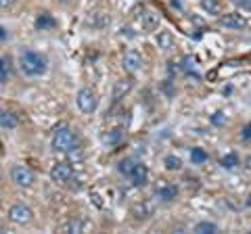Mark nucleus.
Here are the masks:
<instances>
[{
  "mask_svg": "<svg viewBox=\"0 0 251 234\" xmlns=\"http://www.w3.org/2000/svg\"><path fill=\"white\" fill-rule=\"evenodd\" d=\"M191 159H193V163H205L207 161V153L203 149H193L191 151Z\"/></svg>",
  "mask_w": 251,
  "mask_h": 234,
  "instance_id": "nucleus-25",
  "label": "nucleus"
},
{
  "mask_svg": "<svg viewBox=\"0 0 251 234\" xmlns=\"http://www.w3.org/2000/svg\"><path fill=\"white\" fill-rule=\"evenodd\" d=\"M220 165L226 167V169L237 167V165H239V157H237V153H228L226 157H222V161H220Z\"/></svg>",
  "mask_w": 251,
  "mask_h": 234,
  "instance_id": "nucleus-23",
  "label": "nucleus"
},
{
  "mask_svg": "<svg viewBox=\"0 0 251 234\" xmlns=\"http://www.w3.org/2000/svg\"><path fill=\"white\" fill-rule=\"evenodd\" d=\"M237 6L243 11H251V0H237Z\"/></svg>",
  "mask_w": 251,
  "mask_h": 234,
  "instance_id": "nucleus-28",
  "label": "nucleus"
},
{
  "mask_svg": "<svg viewBox=\"0 0 251 234\" xmlns=\"http://www.w3.org/2000/svg\"><path fill=\"white\" fill-rule=\"evenodd\" d=\"M155 194H157V199H161V201H174L178 197V188L174 184H170L166 180H159V184H157V188H155Z\"/></svg>",
  "mask_w": 251,
  "mask_h": 234,
  "instance_id": "nucleus-9",
  "label": "nucleus"
},
{
  "mask_svg": "<svg viewBox=\"0 0 251 234\" xmlns=\"http://www.w3.org/2000/svg\"><path fill=\"white\" fill-rule=\"evenodd\" d=\"M0 126H2V130H13V128H17V117H15L11 111H4L0 113Z\"/></svg>",
  "mask_w": 251,
  "mask_h": 234,
  "instance_id": "nucleus-17",
  "label": "nucleus"
},
{
  "mask_svg": "<svg viewBox=\"0 0 251 234\" xmlns=\"http://www.w3.org/2000/svg\"><path fill=\"white\" fill-rule=\"evenodd\" d=\"M124 140V130L122 128H111L107 132V134L103 136V142L109 144V146H115V144H120Z\"/></svg>",
  "mask_w": 251,
  "mask_h": 234,
  "instance_id": "nucleus-15",
  "label": "nucleus"
},
{
  "mask_svg": "<svg viewBox=\"0 0 251 234\" xmlns=\"http://www.w3.org/2000/svg\"><path fill=\"white\" fill-rule=\"evenodd\" d=\"M59 2H69V0H59Z\"/></svg>",
  "mask_w": 251,
  "mask_h": 234,
  "instance_id": "nucleus-32",
  "label": "nucleus"
},
{
  "mask_svg": "<svg viewBox=\"0 0 251 234\" xmlns=\"http://www.w3.org/2000/svg\"><path fill=\"white\" fill-rule=\"evenodd\" d=\"M19 65H21V71L25 73V75L36 77V75H42L46 71V65H49V61H46L44 54L25 48V50L19 52Z\"/></svg>",
  "mask_w": 251,
  "mask_h": 234,
  "instance_id": "nucleus-1",
  "label": "nucleus"
},
{
  "mask_svg": "<svg viewBox=\"0 0 251 234\" xmlns=\"http://www.w3.org/2000/svg\"><path fill=\"white\" fill-rule=\"evenodd\" d=\"M88 23H90L92 27H107L109 23H111V19H109V15H105V13L97 11V13H90Z\"/></svg>",
  "mask_w": 251,
  "mask_h": 234,
  "instance_id": "nucleus-16",
  "label": "nucleus"
},
{
  "mask_svg": "<svg viewBox=\"0 0 251 234\" xmlns=\"http://www.w3.org/2000/svg\"><path fill=\"white\" fill-rule=\"evenodd\" d=\"M241 140H251V123H247L245 128H243V132H241Z\"/></svg>",
  "mask_w": 251,
  "mask_h": 234,
  "instance_id": "nucleus-27",
  "label": "nucleus"
},
{
  "mask_svg": "<svg viewBox=\"0 0 251 234\" xmlns=\"http://www.w3.org/2000/svg\"><path fill=\"white\" fill-rule=\"evenodd\" d=\"M75 103H77V109H80L82 113L90 115V113L97 111L99 96H97V92H94L92 88H82L80 92H77V96H75Z\"/></svg>",
  "mask_w": 251,
  "mask_h": 234,
  "instance_id": "nucleus-3",
  "label": "nucleus"
},
{
  "mask_svg": "<svg viewBox=\"0 0 251 234\" xmlns=\"http://www.w3.org/2000/svg\"><path fill=\"white\" fill-rule=\"evenodd\" d=\"M157 46H159L161 50H170L172 46H174V36L170 32H159V36H157Z\"/></svg>",
  "mask_w": 251,
  "mask_h": 234,
  "instance_id": "nucleus-20",
  "label": "nucleus"
},
{
  "mask_svg": "<svg viewBox=\"0 0 251 234\" xmlns=\"http://www.w3.org/2000/svg\"><path fill=\"white\" fill-rule=\"evenodd\" d=\"M59 230H61V232H67V234L84 232V230H86V222H84V220H80V217H74V220H69L67 224H63Z\"/></svg>",
  "mask_w": 251,
  "mask_h": 234,
  "instance_id": "nucleus-14",
  "label": "nucleus"
},
{
  "mask_svg": "<svg viewBox=\"0 0 251 234\" xmlns=\"http://www.w3.org/2000/svg\"><path fill=\"white\" fill-rule=\"evenodd\" d=\"M220 27H226V29H243L247 25V19L239 13H226V15H220Z\"/></svg>",
  "mask_w": 251,
  "mask_h": 234,
  "instance_id": "nucleus-7",
  "label": "nucleus"
},
{
  "mask_svg": "<svg viewBox=\"0 0 251 234\" xmlns=\"http://www.w3.org/2000/svg\"><path fill=\"white\" fill-rule=\"evenodd\" d=\"M155 211V205L151 201H138L136 205H132V215L136 217V220H147V217H151Z\"/></svg>",
  "mask_w": 251,
  "mask_h": 234,
  "instance_id": "nucleus-11",
  "label": "nucleus"
},
{
  "mask_svg": "<svg viewBox=\"0 0 251 234\" xmlns=\"http://www.w3.org/2000/svg\"><path fill=\"white\" fill-rule=\"evenodd\" d=\"M0 38H2V42H6V27H0Z\"/></svg>",
  "mask_w": 251,
  "mask_h": 234,
  "instance_id": "nucleus-30",
  "label": "nucleus"
},
{
  "mask_svg": "<svg viewBox=\"0 0 251 234\" xmlns=\"http://www.w3.org/2000/svg\"><path fill=\"white\" fill-rule=\"evenodd\" d=\"M140 25H143V29H147V32H153V29L159 27V15L153 11H143V15H140Z\"/></svg>",
  "mask_w": 251,
  "mask_h": 234,
  "instance_id": "nucleus-13",
  "label": "nucleus"
},
{
  "mask_svg": "<svg viewBox=\"0 0 251 234\" xmlns=\"http://www.w3.org/2000/svg\"><path fill=\"white\" fill-rule=\"evenodd\" d=\"M132 86H134V80L132 77H122L113 84V90H111V100L113 103H120L122 98H126V94H130Z\"/></svg>",
  "mask_w": 251,
  "mask_h": 234,
  "instance_id": "nucleus-8",
  "label": "nucleus"
},
{
  "mask_svg": "<svg viewBox=\"0 0 251 234\" xmlns=\"http://www.w3.org/2000/svg\"><path fill=\"white\" fill-rule=\"evenodd\" d=\"M11 4H15V0H0V6H2V9H6V6H11Z\"/></svg>",
  "mask_w": 251,
  "mask_h": 234,
  "instance_id": "nucleus-29",
  "label": "nucleus"
},
{
  "mask_svg": "<svg viewBox=\"0 0 251 234\" xmlns=\"http://www.w3.org/2000/svg\"><path fill=\"white\" fill-rule=\"evenodd\" d=\"M74 178V167L69 161H57L50 167V180L57 184H67Z\"/></svg>",
  "mask_w": 251,
  "mask_h": 234,
  "instance_id": "nucleus-4",
  "label": "nucleus"
},
{
  "mask_svg": "<svg viewBox=\"0 0 251 234\" xmlns=\"http://www.w3.org/2000/svg\"><path fill=\"white\" fill-rule=\"evenodd\" d=\"M122 65H124V69L128 73H136L140 67H143V57L136 52V50H128L124 54V61H122Z\"/></svg>",
  "mask_w": 251,
  "mask_h": 234,
  "instance_id": "nucleus-10",
  "label": "nucleus"
},
{
  "mask_svg": "<svg viewBox=\"0 0 251 234\" xmlns=\"http://www.w3.org/2000/svg\"><path fill=\"white\" fill-rule=\"evenodd\" d=\"M9 220L13 224L25 226V224H29L31 220H34V211H31L27 205H23V203H17V205H13L9 209Z\"/></svg>",
  "mask_w": 251,
  "mask_h": 234,
  "instance_id": "nucleus-5",
  "label": "nucleus"
},
{
  "mask_svg": "<svg viewBox=\"0 0 251 234\" xmlns=\"http://www.w3.org/2000/svg\"><path fill=\"white\" fill-rule=\"evenodd\" d=\"M9 77H11V59L4 54V57L0 59V84L4 86L9 82Z\"/></svg>",
  "mask_w": 251,
  "mask_h": 234,
  "instance_id": "nucleus-18",
  "label": "nucleus"
},
{
  "mask_svg": "<svg viewBox=\"0 0 251 234\" xmlns=\"http://www.w3.org/2000/svg\"><path fill=\"white\" fill-rule=\"evenodd\" d=\"M11 178H13V182L19 184V186H31L36 180L34 171H31L29 167H25V165H15L11 169Z\"/></svg>",
  "mask_w": 251,
  "mask_h": 234,
  "instance_id": "nucleus-6",
  "label": "nucleus"
},
{
  "mask_svg": "<svg viewBox=\"0 0 251 234\" xmlns=\"http://www.w3.org/2000/svg\"><path fill=\"white\" fill-rule=\"evenodd\" d=\"M132 167H134V161H132V159H124V161L120 163V171H122L124 176H130Z\"/></svg>",
  "mask_w": 251,
  "mask_h": 234,
  "instance_id": "nucleus-26",
  "label": "nucleus"
},
{
  "mask_svg": "<svg viewBox=\"0 0 251 234\" xmlns=\"http://www.w3.org/2000/svg\"><path fill=\"white\" fill-rule=\"evenodd\" d=\"M52 149L57 153H69L77 149V136L67 126H61L52 134Z\"/></svg>",
  "mask_w": 251,
  "mask_h": 234,
  "instance_id": "nucleus-2",
  "label": "nucleus"
},
{
  "mask_svg": "<svg viewBox=\"0 0 251 234\" xmlns=\"http://www.w3.org/2000/svg\"><path fill=\"white\" fill-rule=\"evenodd\" d=\"M245 167H247V169H251V155H249L247 161H245Z\"/></svg>",
  "mask_w": 251,
  "mask_h": 234,
  "instance_id": "nucleus-31",
  "label": "nucleus"
},
{
  "mask_svg": "<svg viewBox=\"0 0 251 234\" xmlns=\"http://www.w3.org/2000/svg\"><path fill=\"white\" fill-rule=\"evenodd\" d=\"M130 182L134 184V186H143L147 184V178H149V169L147 165H143V163H134V167H132L130 171Z\"/></svg>",
  "mask_w": 251,
  "mask_h": 234,
  "instance_id": "nucleus-12",
  "label": "nucleus"
},
{
  "mask_svg": "<svg viewBox=\"0 0 251 234\" xmlns=\"http://www.w3.org/2000/svg\"><path fill=\"white\" fill-rule=\"evenodd\" d=\"M163 165H166L170 171H176V169L182 167V161H180L178 157H174V155H168V157L163 159Z\"/></svg>",
  "mask_w": 251,
  "mask_h": 234,
  "instance_id": "nucleus-24",
  "label": "nucleus"
},
{
  "mask_svg": "<svg viewBox=\"0 0 251 234\" xmlns=\"http://www.w3.org/2000/svg\"><path fill=\"white\" fill-rule=\"evenodd\" d=\"M195 232L197 234H214V232H218V226L214 222H199L195 226Z\"/></svg>",
  "mask_w": 251,
  "mask_h": 234,
  "instance_id": "nucleus-22",
  "label": "nucleus"
},
{
  "mask_svg": "<svg viewBox=\"0 0 251 234\" xmlns=\"http://www.w3.org/2000/svg\"><path fill=\"white\" fill-rule=\"evenodd\" d=\"M54 25H57V23H54V19L50 17L49 13H42V15H38V19H36V27L38 29H52Z\"/></svg>",
  "mask_w": 251,
  "mask_h": 234,
  "instance_id": "nucleus-19",
  "label": "nucleus"
},
{
  "mask_svg": "<svg viewBox=\"0 0 251 234\" xmlns=\"http://www.w3.org/2000/svg\"><path fill=\"white\" fill-rule=\"evenodd\" d=\"M201 6H203V11L209 13V15L222 13V2H220V0H201Z\"/></svg>",
  "mask_w": 251,
  "mask_h": 234,
  "instance_id": "nucleus-21",
  "label": "nucleus"
}]
</instances>
